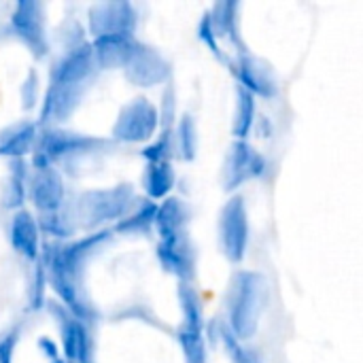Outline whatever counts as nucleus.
Here are the masks:
<instances>
[{
  "instance_id": "obj_1",
  "label": "nucleus",
  "mask_w": 363,
  "mask_h": 363,
  "mask_svg": "<svg viewBox=\"0 0 363 363\" xmlns=\"http://www.w3.org/2000/svg\"><path fill=\"white\" fill-rule=\"evenodd\" d=\"M113 238V228H106L68 242L43 240L40 247V264L45 268L49 287L57 296V302L91 328L102 321V313L87 291L85 274L94 257L106 249Z\"/></svg>"
},
{
  "instance_id": "obj_2",
  "label": "nucleus",
  "mask_w": 363,
  "mask_h": 363,
  "mask_svg": "<svg viewBox=\"0 0 363 363\" xmlns=\"http://www.w3.org/2000/svg\"><path fill=\"white\" fill-rule=\"evenodd\" d=\"M100 68L94 57L91 40L62 51L49 68V85L43 96L38 125L57 128L60 123L68 121L81 106Z\"/></svg>"
},
{
  "instance_id": "obj_3",
  "label": "nucleus",
  "mask_w": 363,
  "mask_h": 363,
  "mask_svg": "<svg viewBox=\"0 0 363 363\" xmlns=\"http://www.w3.org/2000/svg\"><path fill=\"white\" fill-rule=\"evenodd\" d=\"M119 143L64 128H40L30 168H55L64 177H79L91 160L113 153Z\"/></svg>"
},
{
  "instance_id": "obj_4",
  "label": "nucleus",
  "mask_w": 363,
  "mask_h": 363,
  "mask_svg": "<svg viewBox=\"0 0 363 363\" xmlns=\"http://www.w3.org/2000/svg\"><path fill=\"white\" fill-rule=\"evenodd\" d=\"M266 300L268 283L264 274L253 270H238L232 277L225 296V325L242 345L257 334L266 311Z\"/></svg>"
},
{
  "instance_id": "obj_5",
  "label": "nucleus",
  "mask_w": 363,
  "mask_h": 363,
  "mask_svg": "<svg viewBox=\"0 0 363 363\" xmlns=\"http://www.w3.org/2000/svg\"><path fill=\"white\" fill-rule=\"evenodd\" d=\"M138 198L140 196L132 183H119L104 189H85L72 202L77 225L79 230L91 234L106 230V223H117L123 219L134 208Z\"/></svg>"
},
{
  "instance_id": "obj_6",
  "label": "nucleus",
  "mask_w": 363,
  "mask_h": 363,
  "mask_svg": "<svg viewBox=\"0 0 363 363\" xmlns=\"http://www.w3.org/2000/svg\"><path fill=\"white\" fill-rule=\"evenodd\" d=\"M45 306L57 325L62 357L68 363H98V345L94 328L77 319L57 300H47Z\"/></svg>"
},
{
  "instance_id": "obj_7",
  "label": "nucleus",
  "mask_w": 363,
  "mask_h": 363,
  "mask_svg": "<svg viewBox=\"0 0 363 363\" xmlns=\"http://www.w3.org/2000/svg\"><path fill=\"white\" fill-rule=\"evenodd\" d=\"M249 213L240 194L232 196L219 213V247L230 264H240L249 249Z\"/></svg>"
},
{
  "instance_id": "obj_8",
  "label": "nucleus",
  "mask_w": 363,
  "mask_h": 363,
  "mask_svg": "<svg viewBox=\"0 0 363 363\" xmlns=\"http://www.w3.org/2000/svg\"><path fill=\"white\" fill-rule=\"evenodd\" d=\"M11 30L23 43V47L34 55V60H43L49 55L51 40L47 34V9L36 0H21L15 4L11 13Z\"/></svg>"
},
{
  "instance_id": "obj_9",
  "label": "nucleus",
  "mask_w": 363,
  "mask_h": 363,
  "mask_svg": "<svg viewBox=\"0 0 363 363\" xmlns=\"http://www.w3.org/2000/svg\"><path fill=\"white\" fill-rule=\"evenodd\" d=\"M160 130V111L149 98L125 102L113 125L115 143H149Z\"/></svg>"
},
{
  "instance_id": "obj_10",
  "label": "nucleus",
  "mask_w": 363,
  "mask_h": 363,
  "mask_svg": "<svg viewBox=\"0 0 363 363\" xmlns=\"http://www.w3.org/2000/svg\"><path fill=\"white\" fill-rule=\"evenodd\" d=\"M266 168H268L266 157L249 140H234L223 160V170H221L223 189L228 194L238 191L247 183L264 177Z\"/></svg>"
},
{
  "instance_id": "obj_11",
  "label": "nucleus",
  "mask_w": 363,
  "mask_h": 363,
  "mask_svg": "<svg viewBox=\"0 0 363 363\" xmlns=\"http://www.w3.org/2000/svg\"><path fill=\"white\" fill-rule=\"evenodd\" d=\"M155 255L160 266L179 283H194L198 270V251L189 232L157 240Z\"/></svg>"
},
{
  "instance_id": "obj_12",
  "label": "nucleus",
  "mask_w": 363,
  "mask_h": 363,
  "mask_svg": "<svg viewBox=\"0 0 363 363\" xmlns=\"http://www.w3.org/2000/svg\"><path fill=\"white\" fill-rule=\"evenodd\" d=\"M121 70L125 79L138 87H153V85L168 83L172 72L170 62L155 47L143 40H138V45L134 47L132 55L128 57Z\"/></svg>"
},
{
  "instance_id": "obj_13",
  "label": "nucleus",
  "mask_w": 363,
  "mask_h": 363,
  "mask_svg": "<svg viewBox=\"0 0 363 363\" xmlns=\"http://www.w3.org/2000/svg\"><path fill=\"white\" fill-rule=\"evenodd\" d=\"M138 13L130 2H100L87 13V32L94 38L113 34H134Z\"/></svg>"
},
{
  "instance_id": "obj_14",
  "label": "nucleus",
  "mask_w": 363,
  "mask_h": 363,
  "mask_svg": "<svg viewBox=\"0 0 363 363\" xmlns=\"http://www.w3.org/2000/svg\"><path fill=\"white\" fill-rule=\"evenodd\" d=\"M228 70H232L238 85L245 87L247 91H251L255 98L259 96V98L270 100L279 94L274 70L270 68L268 62H264L262 57H255L251 51L236 53L232 57V64Z\"/></svg>"
},
{
  "instance_id": "obj_15",
  "label": "nucleus",
  "mask_w": 363,
  "mask_h": 363,
  "mask_svg": "<svg viewBox=\"0 0 363 363\" xmlns=\"http://www.w3.org/2000/svg\"><path fill=\"white\" fill-rule=\"evenodd\" d=\"M66 177L55 168H32L28 179V200L40 213L60 211L66 204Z\"/></svg>"
},
{
  "instance_id": "obj_16",
  "label": "nucleus",
  "mask_w": 363,
  "mask_h": 363,
  "mask_svg": "<svg viewBox=\"0 0 363 363\" xmlns=\"http://www.w3.org/2000/svg\"><path fill=\"white\" fill-rule=\"evenodd\" d=\"M9 242L26 262L36 264L40 259V247H43V234L38 230L36 215L23 208L13 213L9 221Z\"/></svg>"
},
{
  "instance_id": "obj_17",
  "label": "nucleus",
  "mask_w": 363,
  "mask_h": 363,
  "mask_svg": "<svg viewBox=\"0 0 363 363\" xmlns=\"http://www.w3.org/2000/svg\"><path fill=\"white\" fill-rule=\"evenodd\" d=\"M213 32L219 40V45L225 40L230 43V47H234V53H245L249 51L240 38V4L234 0H225V2H217L208 13Z\"/></svg>"
},
{
  "instance_id": "obj_18",
  "label": "nucleus",
  "mask_w": 363,
  "mask_h": 363,
  "mask_svg": "<svg viewBox=\"0 0 363 363\" xmlns=\"http://www.w3.org/2000/svg\"><path fill=\"white\" fill-rule=\"evenodd\" d=\"M40 134L38 121L21 119L0 130V155L11 160H26V155L34 153L36 140Z\"/></svg>"
},
{
  "instance_id": "obj_19",
  "label": "nucleus",
  "mask_w": 363,
  "mask_h": 363,
  "mask_svg": "<svg viewBox=\"0 0 363 363\" xmlns=\"http://www.w3.org/2000/svg\"><path fill=\"white\" fill-rule=\"evenodd\" d=\"M136 45H138L136 34H113V36H102V38L91 40L94 57L100 70L123 68V64L128 62Z\"/></svg>"
},
{
  "instance_id": "obj_20",
  "label": "nucleus",
  "mask_w": 363,
  "mask_h": 363,
  "mask_svg": "<svg viewBox=\"0 0 363 363\" xmlns=\"http://www.w3.org/2000/svg\"><path fill=\"white\" fill-rule=\"evenodd\" d=\"M189 221H191V208L183 198L170 196L162 200V204H157V215H155L157 240L189 232Z\"/></svg>"
},
{
  "instance_id": "obj_21",
  "label": "nucleus",
  "mask_w": 363,
  "mask_h": 363,
  "mask_svg": "<svg viewBox=\"0 0 363 363\" xmlns=\"http://www.w3.org/2000/svg\"><path fill=\"white\" fill-rule=\"evenodd\" d=\"M30 164L26 160H11L9 162V174L4 179V185H2V194H0V200H2V206L6 211H21L26 200H28V179H30Z\"/></svg>"
},
{
  "instance_id": "obj_22",
  "label": "nucleus",
  "mask_w": 363,
  "mask_h": 363,
  "mask_svg": "<svg viewBox=\"0 0 363 363\" xmlns=\"http://www.w3.org/2000/svg\"><path fill=\"white\" fill-rule=\"evenodd\" d=\"M155 215H157V202L149 198H138L134 208L119 219L113 225L115 236H149L155 230Z\"/></svg>"
},
{
  "instance_id": "obj_23",
  "label": "nucleus",
  "mask_w": 363,
  "mask_h": 363,
  "mask_svg": "<svg viewBox=\"0 0 363 363\" xmlns=\"http://www.w3.org/2000/svg\"><path fill=\"white\" fill-rule=\"evenodd\" d=\"M36 223L43 236H47L49 240H57V242H68L79 232L72 202H66L60 211L36 215Z\"/></svg>"
},
{
  "instance_id": "obj_24",
  "label": "nucleus",
  "mask_w": 363,
  "mask_h": 363,
  "mask_svg": "<svg viewBox=\"0 0 363 363\" xmlns=\"http://www.w3.org/2000/svg\"><path fill=\"white\" fill-rule=\"evenodd\" d=\"M174 183H177V172H174L172 162H149L143 170L140 185L147 198L153 202L170 198Z\"/></svg>"
},
{
  "instance_id": "obj_25",
  "label": "nucleus",
  "mask_w": 363,
  "mask_h": 363,
  "mask_svg": "<svg viewBox=\"0 0 363 363\" xmlns=\"http://www.w3.org/2000/svg\"><path fill=\"white\" fill-rule=\"evenodd\" d=\"M257 115V102L251 91L236 85V108H234V121H232V134L234 140H249L251 130L255 125Z\"/></svg>"
},
{
  "instance_id": "obj_26",
  "label": "nucleus",
  "mask_w": 363,
  "mask_h": 363,
  "mask_svg": "<svg viewBox=\"0 0 363 363\" xmlns=\"http://www.w3.org/2000/svg\"><path fill=\"white\" fill-rule=\"evenodd\" d=\"M177 298H179L181 313H183L181 325L194 328V330H206L202 300H200V294L196 291L194 283H179L177 285Z\"/></svg>"
},
{
  "instance_id": "obj_27",
  "label": "nucleus",
  "mask_w": 363,
  "mask_h": 363,
  "mask_svg": "<svg viewBox=\"0 0 363 363\" xmlns=\"http://www.w3.org/2000/svg\"><path fill=\"white\" fill-rule=\"evenodd\" d=\"M174 147L177 157L183 162H194L198 153V123L194 115L185 113L179 123H174Z\"/></svg>"
},
{
  "instance_id": "obj_28",
  "label": "nucleus",
  "mask_w": 363,
  "mask_h": 363,
  "mask_svg": "<svg viewBox=\"0 0 363 363\" xmlns=\"http://www.w3.org/2000/svg\"><path fill=\"white\" fill-rule=\"evenodd\" d=\"M174 334H177V342H179L181 351H183L185 363H208L204 330H194V328L179 325Z\"/></svg>"
},
{
  "instance_id": "obj_29",
  "label": "nucleus",
  "mask_w": 363,
  "mask_h": 363,
  "mask_svg": "<svg viewBox=\"0 0 363 363\" xmlns=\"http://www.w3.org/2000/svg\"><path fill=\"white\" fill-rule=\"evenodd\" d=\"M219 340H221V345L225 347V351H228L230 362L232 363H264L262 362V357H259V353L253 351V349H249V347H245V345L230 332V328H228L225 323H219Z\"/></svg>"
},
{
  "instance_id": "obj_30",
  "label": "nucleus",
  "mask_w": 363,
  "mask_h": 363,
  "mask_svg": "<svg viewBox=\"0 0 363 363\" xmlns=\"http://www.w3.org/2000/svg\"><path fill=\"white\" fill-rule=\"evenodd\" d=\"M143 157L149 162H172L177 157V147H174V128L172 130H162L160 136L143 149Z\"/></svg>"
},
{
  "instance_id": "obj_31",
  "label": "nucleus",
  "mask_w": 363,
  "mask_h": 363,
  "mask_svg": "<svg viewBox=\"0 0 363 363\" xmlns=\"http://www.w3.org/2000/svg\"><path fill=\"white\" fill-rule=\"evenodd\" d=\"M32 277H30V285H28V311H40L45 304H47V274H45V268L40 264V259L36 264H32Z\"/></svg>"
},
{
  "instance_id": "obj_32",
  "label": "nucleus",
  "mask_w": 363,
  "mask_h": 363,
  "mask_svg": "<svg viewBox=\"0 0 363 363\" xmlns=\"http://www.w3.org/2000/svg\"><path fill=\"white\" fill-rule=\"evenodd\" d=\"M21 323H15L0 332V363L15 362V349L21 340Z\"/></svg>"
},
{
  "instance_id": "obj_33",
  "label": "nucleus",
  "mask_w": 363,
  "mask_h": 363,
  "mask_svg": "<svg viewBox=\"0 0 363 363\" xmlns=\"http://www.w3.org/2000/svg\"><path fill=\"white\" fill-rule=\"evenodd\" d=\"M160 111V132L174 128V87L166 83L164 96H162V108Z\"/></svg>"
},
{
  "instance_id": "obj_34",
  "label": "nucleus",
  "mask_w": 363,
  "mask_h": 363,
  "mask_svg": "<svg viewBox=\"0 0 363 363\" xmlns=\"http://www.w3.org/2000/svg\"><path fill=\"white\" fill-rule=\"evenodd\" d=\"M19 94H21V102H23L26 111L36 106V102H38V72L36 70H32V68L28 70V77L21 83Z\"/></svg>"
},
{
  "instance_id": "obj_35",
  "label": "nucleus",
  "mask_w": 363,
  "mask_h": 363,
  "mask_svg": "<svg viewBox=\"0 0 363 363\" xmlns=\"http://www.w3.org/2000/svg\"><path fill=\"white\" fill-rule=\"evenodd\" d=\"M38 349L43 351V355L47 357L49 363H68L64 357H62V351L57 349V345L49 338H40L38 340Z\"/></svg>"
}]
</instances>
